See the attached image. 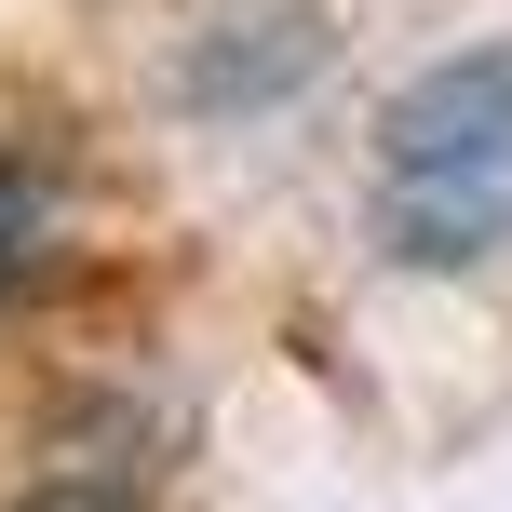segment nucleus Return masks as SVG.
I'll return each mask as SVG.
<instances>
[{"mask_svg":"<svg viewBox=\"0 0 512 512\" xmlns=\"http://www.w3.org/2000/svg\"><path fill=\"white\" fill-rule=\"evenodd\" d=\"M378 243L405 270L512 243V54H445L378 108Z\"/></svg>","mask_w":512,"mask_h":512,"instance_id":"nucleus-1","label":"nucleus"},{"mask_svg":"<svg viewBox=\"0 0 512 512\" xmlns=\"http://www.w3.org/2000/svg\"><path fill=\"white\" fill-rule=\"evenodd\" d=\"M41 256H54V189L27 176V162H0V297H14Z\"/></svg>","mask_w":512,"mask_h":512,"instance_id":"nucleus-2","label":"nucleus"}]
</instances>
